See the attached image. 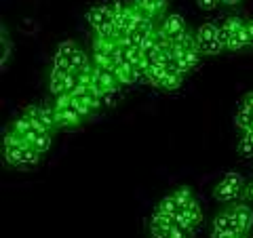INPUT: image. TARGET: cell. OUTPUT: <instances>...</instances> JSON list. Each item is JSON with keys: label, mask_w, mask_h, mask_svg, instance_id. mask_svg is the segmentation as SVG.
Listing matches in <instances>:
<instances>
[{"label": "cell", "mask_w": 253, "mask_h": 238, "mask_svg": "<svg viewBox=\"0 0 253 238\" xmlns=\"http://www.w3.org/2000/svg\"><path fill=\"white\" fill-rule=\"evenodd\" d=\"M76 49H78V46H76L74 40H63V42H59V46H57V51H55V53L63 55V57H72Z\"/></svg>", "instance_id": "cell-27"}, {"label": "cell", "mask_w": 253, "mask_h": 238, "mask_svg": "<svg viewBox=\"0 0 253 238\" xmlns=\"http://www.w3.org/2000/svg\"><path fill=\"white\" fill-rule=\"evenodd\" d=\"M144 13H148L150 17H165L169 6V0H133Z\"/></svg>", "instance_id": "cell-8"}, {"label": "cell", "mask_w": 253, "mask_h": 238, "mask_svg": "<svg viewBox=\"0 0 253 238\" xmlns=\"http://www.w3.org/2000/svg\"><path fill=\"white\" fill-rule=\"evenodd\" d=\"M55 114H57V129H76L84 120L81 112L74 108V104L68 110H61V112H55Z\"/></svg>", "instance_id": "cell-6"}, {"label": "cell", "mask_w": 253, "mask_h": 238, "mask_svg": "<svg viewBox=\"0 0 253 238\" xmlns=\"http://www.w3.org/2000/svg\"><path fill=\"white\" fill-rule=\"evenodd\" d=\"M230 207V211L234 213V217L236 221H239V226L245 234H249L251 232V228H253V209L249 207L247 202H232V204H228Z\"/></svg>", "instance_id": "cell-3"}, {"label": "cell", "mask_w": 253, "mask_h": 238, "mask_svg": "<svg viewBox=\"0 0 253 238\" xmlns=\"http://www.w3.org/2000/svg\"><path fill=\"white\" fill-rule=\"evenodd\" d=\"M213 230H232V232L245 234L241 230V226H239V221H236V217H234V213L230 211V207H228L224 213H219V215L213 219ZM245 236H247V234H245Z\"/></svg>", "instance_id": "cell-10"}, {"label": "cell", "mask_w": 253, "mask_h": 238, "mask_svg": "<svg viewBox=\"0 0 253 238\" xmlns=\"http://www.w3.org/2000/svg\"><path fill=\"white\" fill-rule=\"evenodd\" d=\"M173 196L177 198V202L181 204V207H186V204L190 202V200H194V194H192V190H190L188 186H181V188H177L175 192H173Z\"/></svg>", "instance_id": "cell-25"}, {"label": "cell", "mask_w": 253, "mask_h": 238, "mask_svg": "<svg viewBox=\"0 0 253 238\" xmlns=\"http://www.w3.org/2000/svg\"><path fill=\"white\" fill-rule=\"evenodd\" d=\"M243 190H245V179L241 173L230 171L221 177L219 184L213 188V196L219 202H228L232 204L234 200H243Z\"/></svg>", "instance_id": "cell-1"}, {"label": "cell", "mask_w": 253, "mask_h": 238, "mask_svg": "<svg viewBox=\"0 0 253 238\" xmlns=\"http://www.w3.org/2000/svg\"><path fill=\"white\" fill-rule=\"evenodd\" d=\"M249 46H253V40H251V34H249L247 23H245V26L239 32H234V34L230 36L226 51H243V49H249Z\"/></svg>", "instance_id": "cell-7"}, {"label": "cell", "mask_w": 253, "mask_h": 238, "mask_svg": "<svg viewBox=\"0 0 253 238\" xmlns=\"http://www.w3.org/2000/svg\"><path fill=\"white\" fill-rule=\"evenodd\" d=\"M41 158H42V154L38 152L36 148L23 146L17 152V156H15L13 166H15V169H30V166H36L38 162H41Z\"/></svg>", "instance_id": "cell-4"}, {"label": "cell", "mask_w": 253, "mask_h": 238, "mask_svg": "<svg viewBox=\"0 0 253 238\" xmlns=\"http://www.w3.org/2000/svg\"><path fill=\"white\" fill-rule=\"evenodd\" d=\"M241 0H221V4H228V6H234V4H239Z\"/></svg>", "instance_id": "cell-34"}, {"label": "cell", "mask_w": 253, "mask_h": 238, "mask_svg": "<svg viewBox=\"0 0 253 238\" xmlns=\"http://www.w3.org/2000/svg\"><path fill=\"white\" fill-rule=\"evenodd\" d=\"M41 124L49 133L57 129V114H55V108L53 106H44V104L41 106Z\"/></svg>", "instance_id": "cell-13"}, {"label": "cell", "mask_w": 253, "mask_h": 238, "mask_svg": "<svg viewBox=\"0 0 253 238\" xmlns=\"http://www.w3.org/2000/svg\"><path fill=\"white\" fill-rule=\"evenodd\" d=\"M72 104H74L72 93H59V95H55L53 108H55V112H61V110H68Z\"/></svg>", "instance_id": "cell-22"}, {"label": "cell", "mask_w": 253, "mask_h": 238, "mask_svg": "<svg viewBox=\"0 0 253 238\" xmlns=\"http://www.w3.org/2000/svg\"><path fill=\"white\" fill-rule=\"evenodd\" d=\"M211 238H245V234L232 232V230H213Z\"/></svg>", "instance_id": "cell-31"}, {"label": "cell", "mask_w": 253, "mask_h": 238, "mask_svg": "<svg viewBox=\"0 0 253 238\" xmlns=\"http://www.w3.org/2000/svg\"><path fill=\"white\" fill-rule=\"evenodd\" d=\"M192 230H188L184 226H179V224H173L169 228V238H192Z\"/></svg>", "instance_id": "cell-26"}, {"label": "cell", "mask_w": 253, "mask_h": 238, "mask_svg": "<svg viewBox=\"0 0 253 238\" xmlns=\"http://www.w3.org/2000/svg\"><path fill=\"white\" fill-rule=\"evenodd\" d=\"M0 42H2V57H0V66H6V61L11 57V51H13V42L9 40V36H6V28L2 26V36H0Z\"/></svg>", "instance_id": "cell-23"}, {"label": "cell", "mask_w": 253, "mask_h": 238, "mask_svg": "<svg viewBox=\"0 0 253 238\" xmlns=\"http://www.w3.org/2000/svg\"><path fill=\"white\" fill-rule=\"evenodd\" d=\"M161 30L173 40V38H177L179 34H184V32L188 30V26H186V19L181 17V15L173 13V15H167V17L161 21Z\"/></svg>", "instance_id": "cell-5"}, {"label": "cell", "mask_w": 253, "mask_h": 238, "mask_svg": "<svg viewBox=\"0 0 253 238\" xmlns=\"http://www.w3.org/2000/svg\"><path fill=\"white\" fill-rule=\"evenodd\" d=\"M245 23H247V21H243L241 17H226L224 21H221V28H224L226 32H228V34H234V32H239L243 26H245Z\"/></svg>", "instance_id": "cell-24"}, {"label": "cell", "mask_w": 253, "mask_h": 238, "mask_svg": "<svg viewBox=\"0 0 253 238\" xmlns=\"http://www.w3.org/2000/svg\"><path fill=\"white\" fill-rule=\"evenodd\" d=\"M239 112H245V114L253 116V91L245 93V97L241 99V104H239Z\"/></svg>", "instance_id": "cell-29"}, {"label": "cell", "mask_w": 253, "mask_h": 238, "mask_svg": "<svg viewBox=\"0 0 253 238\" xmlns=\"http://www.w3.org/2000/svg\"><path fill=\"white\" fill-rule=\"evenodd\" d=\"M243 200L253 202V179H249L247 184H245V190H243Z\"/></svg>", "instance_id": "cell-33"}, {"label": "cell", "mask_w": 253, "mask_h": 238, "mask_svg": "<svg viewBox=\"0 0 253 238\" xmlns=\"http://www.w3.org/2000/svg\"><path fill=\"white\" fill-rule=\"evenodd\" d=\"M181 82H184V74L177 72V70H169V74L165 76L161 89L163 91H177L181 86Z\"/></svg>", "instance_id": "cell-16"}, {"label": "cell", "mask_w": 253, "mask_h": 238, "mask_svg": "<svg viewBox=\"0 0 253 238\" xmlns=\"http://www.w3.org/2000/svg\"><path fill=\"white\" fill-rule=\"evenodd\" d=\"M118 101V91H104L101 93V104L106 108H114Z\"/></svg>", "instance_id": "cell-30"}, {"label": "cell", "mask_w": 253, "mask_h": 238, "mask_svg": "<svg viewBox=\"0 0 253 238\" xmlns=\"http://www.w3.org/2000/svg\"><path fill=\"white\" fill-rule=\"evenodd\" d=\"M156 209H158V211H163V213H169V215L175 217L184 207H181V204L177 202V198L173 196V194H167V196H163V198H161V202L156 204Z\"/></svg>", "instance_id": "cell-14"}, {"label": "cell", "mask_w": 253, "mask_h": 238, "mask_svg": "<svg viewBox=\"0 0 253 238\" xmlns=\"http://www.w3.org/2000/svg\"><path fill=\"white\" fill-rule=\"evenodd\" d=\"M108 19H114L112 17V2H97L86 11V21H89V26L93 30H97L101 23Z\"/></svg>", "instance_id": "cell-2"}, {"label": "cell", "mask_w": 253, "mask_h": 238, "mask_svg": "<svg viewBox=\"0 0 253 238\" xmlns=\"http://www.w3.org/2000/svg\"><path fill=\"white\" fill-rule=\"evenodd\" d=\"M196 49L201 51V55H219L221 51H226V46L221 44L215 38H211V40H196Z\"/></svg>", "instance_id": "cell-15"}, {"label": "cell", "mask_w": 253, "mask_h": 238, "mask_svg": "<svg viewBox=\"0 0 253 238\" xmlns=\"http://www.w3.org/2000/svg\"><path fill=\"white\" fill-rule=\"evenodd\" d=\"M150 224H156V226H161L165 230H169L173 224H175V217L169 215V213H163V211L154 209V215H152V219H150Z\"/></svg>", "instance_id": "cell-21"}, {"label": "cell", "mask_w": 253, "mask_h": 238, "mask_svg": "<svg viewBox=\"0 0 253 238\" xmlns=\"http://www.w3.org/2000/svg\"><path fill=\"white\" fill-rule=\"evenodd\" d=\"M236 152L241 158H251L253 156V133H243V137L236 146Z\"/></svg>", "instance_id": "cell-17"}, {"label": "cell", "mask_w": 253, "mask_h": 238, "mask_svg": "<svg viewBox=\"0 0 253 238\" xmlns=\"http://www.w3.org/2000/svg\"><path fill=\"white\" fill-rule=\"evenodd\" d=\"M219 2H221V0H196L199 9H203V11H213Z\"/></svg>", "instance_id": "cell-32"}, {"label": "cell", "mask_w": 253, "mask_h": 238, "mask_svg": "<svg viewBox=\"0 0 253 238\" xmlns=\"http://www.w3.org/2000/svg\"><path fill=\"white\" fill-rule=\"evenodd\" d=\"M70 68L76 70V72H86V70L93 68V61H91V57H89V55H86L84 51L76 49L74 55L70 57Z\"/></svg>", "instance_id": "cell-12"}, {"label": "cell", "mask_w": 253, "mask_h": 238, "mask_svg": "<svg viewBox=\"0 0 253 238\" xmlns=\"http://www.w3.org/2000/svg\"><path fill=\"white\" fill-rule=\"evenodd\" d=\"M169 70H173V68L152 61V63H150V66L144 70V78H146V80L152 84V86H158V89H161V84H163V80H165V76L169 74Z\"/></svg>", "instance_id": "cell-9"}, {"label": "cell", "mask_w": 253, "mask_h": 238, "mask_svg": "<svg viewBox=\"0 0 253 238\" xmlns=\"http://www.w3.org/2000/svg\"><path fill=\"white\" fill-rule=\"evenodd\" d=\"M152 238H169V230L167 232H163V234H158V236H152Z\"/></svg>", "instance_id": "cell-36"}, {"label": "cell", "mask_w": 253, "mask_h": 238, "mask_svg": "<svg viewBox=\"0 0 253 238\" xmlns=\"http://www.w3.org/2000/svg\"><path fill=\"white\" fill-rule=\"evenodd\" d=\"M247 28H249V34H251V40H253V19L247 21Z\"/></svg>", "instance_id": "cell-35"}, {"label": "cell", "mask_w": 253, "mask_h": 238, "mask_svg": "<svg viewBox=\"0 0 253 238\" xmlns=\"http://www.w3.org/2000/svg\"><path fill=\"white\" fill-rule=\"evenodd\" d=\"M66 74L63 70L53 68L51 74H49V89L53 95H59V93H66Z\"/></svg>", "instance_id": "cell-11"}, {"label": "cell", "mask_w": 253, "mask_h": 238, "mask_svg": "<svg viewBox=\"0 0 253 238\" xmlns=\"http://www.w3.org/2000/svg\"><path fill=\"white\" fill-rule=\"evenodd\" d=\"M234 126L241 133H253V116L245 114V112H236L234 116Z\"/></svg>", "instance_id": "cell-19"}, {"label": "cell", "mask_w": 253, "mask_h": 238, "mask_svg": "<svg viewBox=\"0 0 253 238\" xmlns=\"http://www.w3.org/2000/svg\"><path fill=\"white\" fill-rule=\"evenodd\" d=\"M30 146H32V148H36L41 154L49 152V150H51V133H49V131H44V133H41V135H36V137L30 141Z\"/></svg>", "instance_id": "cell-18"}, {"label": "cell", "mask_w": 253, "mask_h": 238, "mask_svg": "<svg viewBox=\"0 0 253 238\" xmlns=\"http://www.w3.org/2000/svg\"><path fill=\"white\" fill-rule=\"evenodd\" d=\"M217 28L215 23H203V26H199V30L194 32L196 34V40H211V38L217 36Z\"/></svg>", "instance_id": "cell-20"}, {"label": "cell", "mask_w": 253, "mask_h": 238, "mask_svg": "<svg viewBox=\"0 0 253 238\" xmlns=\"http://www.w3.org/2000/svg\"><path fill=\"white\" fill-rule=\"evenodd\" d=\"M74 108L78 110V112H81L83 118H89V116H93V112H95V110H93L89 104H86L83 97H74Z\"/></svg>", "instance_id": "cell-28"}]
</instances>
